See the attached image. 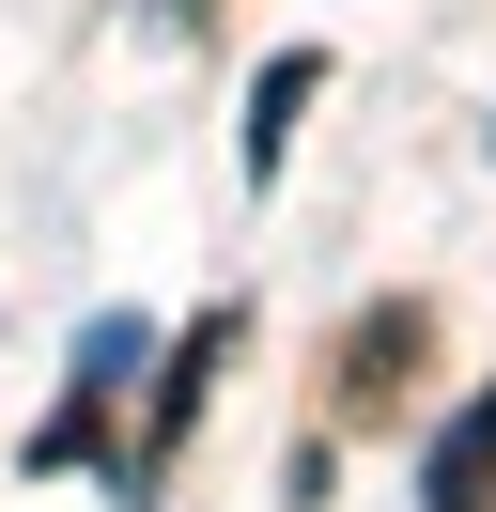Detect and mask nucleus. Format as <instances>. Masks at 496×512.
I'll use <instances>...</instances> for the list:
<instances>
[{
    "instance_id": "f257e3e1",
    "label": "nucleus",
    "mask_w": 496,
    "mask_h": 512,
    "mask_svg": "<svg viewBox=\"0 0 496 512\" xmlns=\"http://www.w3.org/2000/svg\"><path fill=\"white\" fill-rule=\"evenodd\" d=\"M419 342H434L419 311H372V326H341V419H372V404H388V388L419 373Z\"/></svg>"
},
{
    "instance_id": "f03ea898",
    "label": "nucleus",
    "mask_w": 496,
    "mask_h": 512,
    "mask_svg": "<svg viewBox=\"0 0 496 512\" xmlns=\"http://www.w3.org/2000/svg\"><path fill=\"white\" fill-rule=\"evenodd\" d=\"M310 94H326V47H279V63H264V94H248V187L295 156V109H310Z\"/></svg>"
},
{
    "instance_id": "7ed1b4c3",
    "label": "nucleus",
    "mask_w": 496,
    "mask_h": 512,
    "mask_svg": "<svg viewBox=\"0 0 496 512\" xmlns=\"http://www.w3.org/2000/svg\"><path fill=\"white\" fill-rule=\"evenodd\" d=\"M419 497H434V512H496V388L434 435V481H419Z\"/></svg>"
},
{
    "instance_id": "20e7f679",
    "label": "nucleus",
    "mask_w": 496,
    "mask_h": 512,
    "mask_svg": "<svg viewBox=\"0 0 496 512\" xmlns=\"http://www.w3.org/2000/svg\"><path fill=\"white\" fill-rule=\"evenodd\" d=\"M217 357H233V311H202V326H186V357H171V388H155V419H140V466H155V450L186 435V419H202V388H217Z\"/></svg>"
}]
</instances>
